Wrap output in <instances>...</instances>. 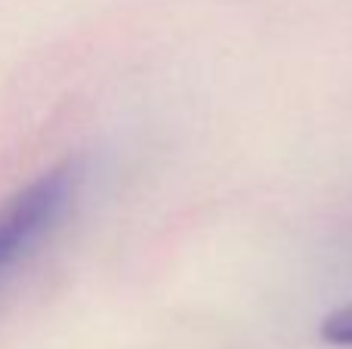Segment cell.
I'll return each instance as SVG.
<instances>
[{
    "mask_svg": "<svg viewBox=\"0 0 352 349\" xmlns=\"http://www.w3.org/2000/svg\"><path fill=\"white\" fill-rule=\"evenodd\" d=\"M322 337L334 346H352V303L340 306L322 322Z\"/></svg>",
    "mask_w": 352,
    "mask_h": 349,
    "instance_id": "7a4b0ae2",
    "label": "cell"
},
{
    "mask_svg": "<svg viewBox=\"0 0 352 349\" xmlns=\"http://www.w3.org/2000/svg\"><path fill=\"white\" fill-rule=\"evenodd\" d=\"M74 167H56L0 207V278L53 232L74 198Z\"/></svg>",
    "mask_w": 352,
    "mask_h": 349,
    "instance_id": "6da1fadb",
    "label": "cell"
}]
</instances>
